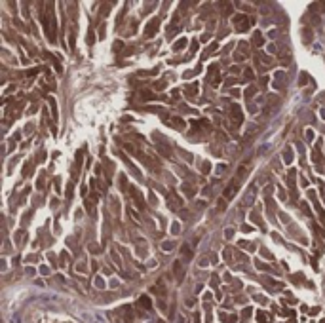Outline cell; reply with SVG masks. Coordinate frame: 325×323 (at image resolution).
<instances>
[{"mask_svg":"<svg viewBox=\"0 0 325 323\" xmlns=\"http://www.w3.org/2000/svg\"><path fill=\"white\" fill-rule=\"evenodd\" d=\"M42 25H44V32L48 34V40L50 42H55V36H57V25H55V17L51 11H48L46 15H42Z\"/></svg>","mask_w":325,"mask_h":323,"instance_id":"cell-1","label":"cell"},{"mask_svg":"<svg viewBox=\"0 0 325 323\" xmlns=\"http://www.w3.org/2000/svg\"><path fill=\"white\" fill-rule=\"evenodd\" d=\"M230 120H232V124H234L236 127L242 126V122H243V114H242V108H240L238 105H232V107H230Z\"/></svg>","mask_w":325,"mask_h":323,"instance_id":"cell-2","label":"cell"},{"mask_svg":"<svg viewBox=\"0 0 325 323\" xmlns=\"http://www.w3.org/2000/svg\"><path fill=\"white\" fill-rule=\"evenodd\" d=\"M166 200H167V207H171L173 211H177L179 207H183V200H181L175 192H167L166 194Z\"/></svg>","mask_w":325,"mask_h":323,"instance_id":"cell-3","label":"cell"},{"mask_svg":"<svg viewBox=\"0 0 325 323\" xmlns=\"http://www.w3.org/2000/svg\"><path fill=\"white\" fill-rule=\"evenodd\" d=\"M158 25H160V21L158 19H150V21L146 23V29H144V36H146V38H150V36H154L156 32H158Z\"/></svg>","mask_w":325,"mask_h":323,"instance_id":"cell-4","label":"cell"},{"mask_svg":"<svg viewBox=\"0 0 325 323\" xmlns=\"http://www.w3.org/2000/svg\"><path fill=\"white\" fill-rule=\"evenodd\" d=\"M234 23H236V29L238 31H247L249 29V19H247L245 15H236Z\"/></svg>","mask_w":325,"mask_h":323,"instance_id":"cell-5","label":"cell"},{"mask_svg":"<svg viewBox=\"0 0 325 323\" xmlns=\"http://www.w3.org/2000/svg\"><path fill=\"white\" fill-rule=\"evenodd\" d=\"M164 122L167 124V126H173L177 129H184V120L179 118V116H171V118H164Z\"/></svg>","mask_w":325,"mask_h":323,"instance_id":"cell-6","label":"cell"},{"mask_svg":"<svg viewBox=\"0 0 325 323\" xmlns=\"http://www.w3.org/2000/svg\"><path fill=\"white\" fill-rule=\"evenodd\" d=\"M129 190H131V198H133V201L137 203V207H139V209H144V200H143V194L139 192L135 186H131Z\"/></svg>","mask_w":325,"mask_h":323,"instance_id":"cell-7","label":"cell"},{"mask_svg":"<svg viewBox=\"0 0 325 323\" xmlns=\"http://www.w3.org/2000/svg\"><path fill=\"white\" fill-rule=\"evenodd\" d=\"M173 274H175V280H177L179 283L184 280V268L181 266V260H175L173 262Z\"/></svg>","mask_w":325,"mask_h":323,"instance_id":"cell-8","label":"cell"},{"mask_svg":"<svg viewBox=\"0 0 325 323\" xmlns=\"http://www.w3.org/2000/svg\"><path fill=\"white\" fill-rule=\"evenodd\" d=\"M236 192H238V183H236V181H232V183L228 184L226 188H224V200H230V198H234Z\"/></svg>","mask_w":325,"mask_h":323,"instance_id":"cell-9","label":"cell"},{"mask_svg":"<svg viewBox=\"0 0 325 323\" xmlns=\"http://www.w3.org/2000/svg\"><path fill=\"white\" fill-rule=\"evenodd\" d=\"M150 291H152L154 295H158V297H166V293H167V291H166V285H164V281H162V280H160L156 285H152V289H150Z\"/></svg>","mask_w":325,"mask_h":323,"instance_id":"cell-10","label":"cell"},{"mask_svg":"<svg viewBox=\"0 0 325 323\" xmlns=\"http://www.w3.org/2000/svg\"><path fill=\"white\" fill-rule=\"evenodd\" d=\"M137 99L139 101H154V93L150 90H141L137 93Z\"/></svg>","mask_w":325,"mask_h":323,"instance_id":"cell-11","label":"cell"},{"mask_svg":"<svg viewBox=\"0 0 325 323\" xmlns=\"http://www.w3.org/2000/svg\"><path fill=\"white\" fill-rule=\"evenodd\" d=\"M137 304L141 306L143 310H152V300L146 297V295H143V297L139 298V300H137Z\"/></svg>","mask_w":325,"mask_h":323,"instance_id":"cell-12","label":"cell"},{"mask_svg":"<svg viewBox=\"0 0 325 323\" xmlns=\"http://www.w3.org/2000/svg\"><path fill=\"white\" fill-rule=\"evenodd\" d=\"M120 312L124 314V321L126 323H131L133 321V314H131V306H124L122 310H120Z\"/></svg>","mask_w":325,"mask_h":323,"instance_id":"cell-13","label":"cell"},{"mask_svg":"<svg viewBox=\"0 0 325 323\" xmlns=\"http://www.w3.org/2000/svg\"><path fill=\"white\" fill-rule=\"evenodd\" d=\"M177 29H179V14H175V15H173V21H171V27L167 29V34H173V32H177Z\"/></svg>","mask_w":325,"mask_h":323,"instance_id":"cell-14","label":"cell"},{"mask_svg":"<svg viewBox=\"0 0 325 323\" xmlns=\"http://www.w3.org/2000/svg\"><path fill=\"white\" fill-rule=\"evenodd\" d=\"M262 44H264L262 34H260V32H255V34H253V46H262Z\"/></svg>","mask_w":325,"mask_h":323,"instance_id":"cell-15","label":"cell"},{"mask_svg":"<svg viewBox=\"0 0 325 323\" xmlns=\"http://www.w3.org/2000/svg\"><path fill=\"white\" fill-rule=\"evenodd\" d=\"M184 91H186V95H190V97L196 95V93H198V84H190V86H186V88H184Z\"/></svg>","mask_w":325,"mask_h":323,"instance_id":"cell-16","label":"cell"},{"mask_svg":"<svg viewBox=\"0 0 325 323\" xmlns=\"http://www.w3.org/2000/svg\"><path fill=\"white\" fill-rule=\"evenodd\" d=\"M183 253H184V258H186V260H190V258H192V249H190V245H183Z\"/></svg>","mask_w":325,"mask_h":323,"instance_id":"cell-17","label":"cell"},{"mask_svg":"<svg viewBox=\"0 0 325 323\" xmlns=\"http://www.w3.org/2000/svg\"><path fill=\"white\" fill-rule=\"evenodd\" d=\"M181 188H183V192L186 194L188 198H192V196H194V188H192V186H188V184H183Z\"/></svg>","mask_w":325,"mask_h":323,"instance_id":"cell-18","label":"cell"},{"mask_svg":"<svg viewBox=\"0 0 325 323\" xmlns=\"http://www.w3.org/2000/svg\"><path fill=\"white\" fill-rule=\"evenodd\" d=\"M257 321H259V323H268L266 314H264V312H259V314H257Z\"/></svg>","mask_w":325,"mask_h":323,"instance_id":"cell-19","label":"cell"},{"mask_svg":"<svg viewBox=\"0 0 325 323\" xmlns=\"http://www.w3.org/2000/svg\"><path fill=\"white\" fill-rule=\"evenodd\" d=\"M173 247H175L173 241H166V243H162V249H164V251H171Z\"/></svg>","mask_w":325,"mask_h":323,"instance_id":"cell-20","label":"cell"},{"mask_svg":"<svg viewBox=\"0 0 325 323\" xmlns=\"http://www.w3.org/2000/svg\"><path fill=\"white\" fill-rule=\"evenodd\" d=\"M184 46H186V38H183L181 42H177V44H175V46H173V50H181V48H184Z\"/></svg>","mask_w":325,"mask_h":323,"instance_id":"cell-21","label":"cell"},{"mask_svg":"<svg viewBox=\"0 0 325 323\" xmlns=\"http://www.w3.org/2000/svg\"><path fill=\"white\" fill-rule=\"evenodd\" d=\"M224 205H226V200H219V203H217V209H219V211H224Z\"/></svg>","mask_w":325,"mask_h":323,"instance_id":"cell-22","label":"cell"},{"mask_svg":"<svg viewBox=\"0 0 325 323\" xmlns=\"http://www.w3.org/2000/svg\"><path fill=\"white\" fill-rule=\"evenodd\" d=\"M72 188H74V186H72V183H70L69 186H67V200H70V198H72Z\"/></svg>","mask_w":325,"mask_h":323,"instance_id":"cell-23","label":"cell"},{"mask_svg":"<svg viewBox=\"0 0 325 323\" xmlns=\"http://www.w3.org/2000/svg\"><path fill=\"white\" fill-rule=\"evenodd\" d=\"M154 88H156V90H164V88H166V80H160V82L156 84Z\"/></svg>","mask_w":325,"mask_h":323,"instance_id":"cell-24","label":"cell"},{"mask_svg":"<svg viewBox=\"0 0 325 323\" xmlns=\"http://www.w3.org/2000/svg\"><path fill=\"white\" fill-rule=\"evenodd\" d=\"M245 78H247V80H251V78H253V72H251V68H245Z\"/></svg>","mask_w":325,"mask_h":323,"instance_id":"cell-25","label":"cell"},{"mask_svg":"<svg viewBox=\"0 0 325 323\" xmlns=\"http://www.w3.org/2000/svg\"><path fill=\"white\" fill-rule=\"evenodd\" d=\"M253 93H255V88H249V90H247V93H245V95H247V97H251Z\"/></svg>","mask_w":325,"mask_h":323,"instance_id":"cell-26","label":"cell"},{"mask_svg":"<svg viewBox=\"0 0 325 323\" xmlns=\"http://www.w3.org/2000/svg\"><path fill=\"white\" fill-rule=\"evenodd\" d=\"M202 171H209V164H203L202 165Z\"/></svg>","mask_w":325,"mask_h":323,"instance_id":"cell-27","label":"cell"},{"mask_svg":"<svg viewBox=\"0 0 325 323\" xmlns=\"http://www.w3.org/2000/svg\"><path fill=\"white\" fill-rule=\"evenodd\" d=\"M160 323H162V321H160Z\"/></svg>","mask_w":325,"mask_h":323,"instance_id":"cell-28","label":"cell"}]
</instances>
